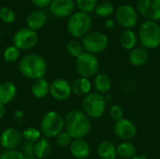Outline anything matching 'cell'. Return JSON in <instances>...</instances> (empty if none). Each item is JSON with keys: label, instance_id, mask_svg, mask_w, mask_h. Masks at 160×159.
<instances>
[{"label": "cell", "instance_id": "6da1fadb", "mask_svg": "<svg viewBox=\"0 0 160 159\" xmlns=\"http://www.w3.org/2000/svg\"><path fill=\"white\" fill-rule=\"evenodd\" d=\"M90 118L81 110H71L65 116V129L73 139H83L91 132Z\"/></svg>", "mask_w": 160, "mask_h": 159}, {"label": "cell", "instance_id": "7a4b0ae2", "mask_svg": "<svg viewBox=\"0 0 160 159\" xmlns=\"http://www.w3.org/2000/svg\"><path fill=\"white\" fill-rule=\"evenodd\" d=\"M19 70L24 78L36 81L44 78L47 72V62L39 54L28 53L20 59Z\"/></svg>", "mask_w": 160, "mask_h": 159}, {"label": "cell", "instance_id": "3957f363", "mask_svg": "<svg viewBox=\"0 0 160 159\" xmlns=\"http://www.w3.org/2000/svg\"><path fill=\"white\" fill-rule=\"evenodd\" d=\"M93 20L89 13L77 11L70 15L67 22V30L74 38H82L92 27Z\"/></svg>", "mask_w": 160, "mask_h": 159}, {"label": "cell", "instance_id": "277c9868", "mask_svg": "<svg viewBox=\"0 0 160 159\" xmlns=\"http://www.w3.org/2000/svg\"><path fill=\"white\" fill-rule=\"evenodd\" d=\"M39 129L44 138H56L65 129V117L56 111H50L42 117Z\"/></svg>", "mask_w": 160, "mask_h": 159}, {"label": "cell", "instance_id": "5b68a950", "mask_svg": "<svg viewBox=\"0 0 160 159\" xmlns=\"http://www.w3.org/2000/svg\"><path fill=\"white\" fill-rule=\"evenodd\" d=\"M142 47L151 50L160 46V24L158 22L145 21L142 23L138 34Z\"/></svg>", "mask_w": 160, "mask_h": 159}, {"label": "cell", "instance_id": "8992f818", "mask_svg": "<svg viewBox=\"0 0 160 159\" xmlns=\"http://www.w3.org/2000/svg\"><path fill=\"white\" fill-rule=\"evenodd\" d=\"M82 112L93 119H98L102 117L107 109V100L104 95H101L96 91L90 93L83 97L82 101Z\"/></svg>", "mask_w": 160, "mask_h": 159}, {"label": "cell", "instance_id": "52a82bcc", "mask_svg": "<svg viewBox=\"0 0 160 159\" xmlns=\"http://www.w3.org/2000/svg\"><path fill=\"white\" fill-rule=\"evenodd\" d=\"M99 61L97 55L84 52L75 61V68L77 73L83 78H93L98 74Z\"/></svg>", "mask_w": 160, "mask_h": 159}, {"label": "cell", "instance_id": "ba28073f", "mask_svg": "<svg viewBox=\"0 0 160 159\" xmlns=\"http://www.w3.org/2000/svg\"><path fill=\"white\" fill-rule=\"evenodd\" d=\"M82 44L84 52L97 55L103 52L108 48L109 38L105 34L101 32H89L82 37Z\"/></svg>", "mask_w": 160, "mask_h": 159}, {"label": "cell", "instance_id": "9c48e42d", "mask_svg": "<svg viewBox=\"0 0 160 159\" xmlns=\"http://www.w3.org/2000/svg\"><path fill=\"white\" fill-rule=\"evenodd\" d=\"M12 40L13 45L20 51H28L37 45L38 41V36L36 31L25 27L17 30L13 35Z\"/></svg>", "mask_w": 160, "mask_h": 159}, {"label": "cell", "instance_id": "30bf717a", "mask_svg": "<svg viewBox=\"0 0 160 159\" xmlns=\"http://www.w3.org/2000/svg\"><path fill=\"white\" fill-rule=\"evenodd\" d=\"M138 11L130 5H121L115 9V21L125 29H131L138 23Z\"/></svg>", "mask_w": 160, "mask_h": 159}, {"label": "cell", "instance_id": "8fae6325", "mask_svg": "<svg viewBox=\"0 0 160 159\" xmlns=\"http://www.w3.org/2000/svg\"><path fill=\"white\" fill-rule=\"evenodd\" d=\"M137 11L147 21H160V0H137Z\"/></svg>", "mask_w": 160, "mask_h": 159}, {"label": "cell", "instance_id": "7c38bea8", "mask_svg": "<svg viewBox=\"0 0 160 159\" xmlns=\"http://www.w3.org/2000/svg\"><path fill=\"white\" fill-rule=\"evenodd\" d=\"M71 83L63 78L54 79L50 84V95L58 101H65L72 95Z\"/></svg>", "mask_w": 160, "mask_h": 159}, {"label": "cell", "instance_id": "4fadbf2b", "mask_svg": "<svg viewBox=\"0 0 160 159\" xmlns=\"http://www.w3.org/2000/svg\"><path fill=\"white\" fill-rule=\"evenodd\" d=\"M113 132L115 136L123 142H130L136 137L138 130L132 121L127 118H122L114 123Z\"/></svg>", "mask_w": 160, "mask_h": 159}, {"label": "cell", "instance_id": "5bb4252c", "mask_svg": "<svg viewBox=\"0 0 160 159\" xmlns=\"http://www.w3.org/2000/svg\"><path fill=\"white\" fill-rule=\"evenodd\" d=\"M22 142V133L14 127L5 129L0 136V144L6 150H16Z\"/></svg>", "mask_w": 160, "mask_h": 159}, {"label": "cell", "instance_id": "9a60e30c", "mask_svg": "<svg viewBox=\"0 0 160 159\" xmlns=\"http://www.w3.org/2000/svg\"><path fill=\"white\" fill-rule=\"evenodd\" d=\"M75 7L74 0H52L50 10L57 18H66L74 13Z\"/></svg>", "mask_w": 160, "mask_h": 159}, {"label": "cell", "instance_id": "2e32d148", "mask_svg": "<svg viewBox=\"0 0 160 159\" xmlns=\"http://www.w3.org/2000/svg\"><path fill=\"white\" fill-rule=\"evenodd\" d=\"M70 154L77 159H85L90 156L91 147L84 139H74L69 145Z\"/></svg>", "mask_w": 160, "mask_h": 159}, {"label": "cell", "instance_id": "e0dca14e", "mask_svg": "<svg viewBox=\"0 0 160 159\" xmlns=\"http://www.w3.org/2000/svg\"><path fill=\"white\" fill-rule=\"evenodd\" d=\"M17 95V86L10 81L0 82V104L7 105L11 102Z\"/></svg>", "mask_w": 160, "mask_h": 159}, {"label": "cell", "instance_id": "ac0fdd59", "mask_svg": "<svg viewBox=\"0 0 160 159\" xmlns=\"http://www.w3.org/2000/svg\"><path fill=\"white\" fill-rule=\"evenodd\" d=\"M149 59V52L143 47H136L129 52L128 61L134 67L144 66Z\"/></svg>", "mask_w": 160, "mask_h": 159}, {"label": "cell", "instance_id": "d6986e66", "mask_svg": "<svg viewBox=\"0 0 160 159\" xmlns=\"http://www.w3.org/2000/svg\"><path fill=\"white\" fill-rule=\"evenodd\" d=\"M46 14L41 10H34L26 17V25L33 31L40 30L46 23Z\"/></svg>", "mask_w": 160, "mask_h": 159}, {"label": "cell", "instance_id": "ffe728a7", "mask_svg": "<svg viewBox=\"0 0 160 159\" xmlns=\"http://www.w3.org/2000/svg\"><path fill=\"white\" fill-rule=\"evenodd\" d=\"M71 87H72L73 94H75L76 96L84 97L90 93H92L93 83L91 82L90 79L80 77L71 83Z\"/></svg>", "mask_w": 160, "mask_h": 159}, {"label": "cell", "instance_id": "44dd1931", "mask_svg": "<svg viewBox=\"0 0 160 159\" xmlns=\"http://www.w3.org/2000/svg\"><path fill=\"white\" fill-rule=\"evenodd\" d=\"M97 154L101 159H116L117 146L110 141H103L98 145Z\"/></svg>", "mask_w": 160, "mask_h": 159}, {"label": "cell", "instance_id": "7402d4cb", "mask_svg": "<svg viewBox=\"0 0 160 159\" xmlns=\"http://www.w3.org/2000/svg\"><path fill=\"white\" fill-rule=\"evenodd\" d=\"M93 87L95 88L96 92L105 95L109 93L112 87V79L107 73H98L94 77Z\"/></svg>", "mask_w": 160, "mask_h": 159}, {"label": "cell", "instance_id": "603a6c76", "mask_svg": "<svg viewBox=\"0 0 160 159\" xmlns=\"http://www.w3.org/2000/svg\"><path fill=\"white\" fill-rule=\"evenodd\" d=\"M138 36L131 29H126L119 37V43L121 47L127 51H131L137 47Z\"/></svg>", "mask_w": 160, "mask_h": 159}, {"label": "cell", "instance_id": "cb8c5ba5", "mask_svg": "<svg viewBox=\"0 0 160 159\" xmlns=\"http://www.w3.org/2000/svg\"><path fill=\"white\" fill-rule=\"evenodd\" d=\"M50 84L51 82H49L45 78L34 81L31 86L32 95L37 98L45 97L48 94H50Z\"/></svg>", "mask_w": 160, "mask_h": 159}, {"label": "cell", "instance_id": "d4e9b609", "mask_svg": "<svg viewBox=\"0 0 160 159\" xmlns=\"http://www.w3.org/2000/svg\"><path fill=\"white\" fill-rule=\"evenodd\" d=\"M52 152V144L47 138H41L34 143V153L37 158L43 159L50 156Z\"/></svg>", "mask_w": 160, "mask_h": 159}, {"label": "cell", "instance_id": "484cf974", "mask_svg": "<svg viewBox=\"0 0 160 159\" xmlns=\"http://www.w3.org/2000/svg\"><path fill=\"white\" fill-rule=\"evenodd\" d=\"M117 155L123 159H131L137 156V148L130 142H123L117 146Z\"/></svg>", "mask_w": 160, "mask_h": 159}, {"label": "cell", "instance_id": "4316f807", "mask_svg": "<svg viewBox=\"0 0 160 159\" xmlns=\"http://www.w3.org/2000/svg\"><path fill=\"white\" fill-rule=\"evenodd\" d=\"M114 7L111 2H100L98 4L95 13L102 18H108L114 12Z\"/></svg>", "mask_w": 160, "mask_h": 159}, {"label": "cell", "instance_id": "83f0119b", "mask_svg": "<svg viewBox=\"0 0 160 159\" xmlns=\"http://www.w3.org/2000/svg\"><path fill=\"white\" fill-rule=\"evenodd\" d=\"M22 139L25 140V142H33V143H35L38 140H40L41 136H42L40 129H38L37 127H34L25 128L22 132Z\"/></svg>", "mask_w": 160, "mask_h": 159}, {"label": "cell", "instance_id": "f1b7e54d", "mask_svg": "<svg viewBox=\"0 0 160 159\" xmlns=\"http://www.w3.org/2000/svg\"><path fill=\"white\" fill-rule=\"evenodd\" d=\"M66 49H67L68 53L74 58H78L81 54H82L84 52L82 44L76 39L69 40L67 44Z\"/></svg>", "mask_w": 160, "mask_h": 159}, {"label": "cell", "instance_id": "f546056e", "mask_svg": "<svg viewBox=\"0 0 160 159\" xmlns=\"http://www.w3.org/2000/svg\"><path fill=\"white\" fill-rule=\"evenodd\" d=\"M3 57L4 60L8 63H15L21 59V51L14 45L8 46L5 49Z\"/></svg>", "mask_w": 160, "mask_h": 159}, {"label": "cell", "instance_id": "4dcf8cb0", "mask_svg": "<svg viewBox=\"0 0 160 159\" xmlns=\"http://www.w3.org/2000/svg\"><path fill=\"white\" fill-rule=\"evenodd\" d=\"M76 7L80 9V11L90 13L95 11L98 0H74Z\"/></svg>", "mask_w": 160, "mask_h": 159}, {"label": "cell", "instance_id": "1f68e13d", "mask_svg": "<svg viewBox=\"0 0 160 159\" xmlns=\"http://www.w3.org/2000/svg\"><path fill=\"white\" fill-rule=\"evenodd\" d=\"M0 19L5 23H12L16 20V14L10 7H2L0 8Z\"/></svg>", "mask_w": 160, "mask_h": 159}, {"label": "cell", "instance_id": "d6a6232c", "mask_svg": "<svg viewBox=\"0 0 160 159\" xmlns=\"http://www.w3.org/2000/svg\"><path fill=\"white\" fill-rule=\"evenodd\" d=\"M55 139H56L57 145L60 146V147H68V146L69 147V145L71 144L72 141L74 140L71 137V135L68 132H67L66 130L61 132Z\"/></svg>", "mask_w": 160, "mask_h": 159}, {"label": "cell", "instance_id": "836d02e7", "mask_svg": "<svg viewBox=\"0 0 160 159\" xmlns=\"http://www.w3.org/2000/svg\"><path fill=\"white\" fill-rule=\"evenodd\" d=\"M109 115L110 117L113 120V121H119L122 118H124V110L123 108L118 105V104H114L112 105L110 110H109Z\"/></svg>", "mask_w": 160, "mask_h": 159}, {"label": "cell", "instance_id": "e575fe53", "mask_svg": "<svg viewBox=\"0 0 160 159\" xmlns=\"http://www.w3.org/2000/svg\"><path fill=\"white\" fill-rule=\"evenodd\" d=\"M0 159H25L22 152L18 150H8L5 151L0 155Z\"/></svg>", "mask_w": 160, "mask_h": 159}, {"label": "cell", "instance_id": "d590c367", "mask_svg": "<svg viewBox=\"0 0 160 159\" xmlns=\"http://www.w3.org/2000/svg\"><path fill=\"white\" fill-rule=\"evenodd\" d=\"M32 3L38 7H50L52 0H31Z\"/></svg>", "mask_w": 160, "mask_h": 159}, {"label": "cell", "instance_id": "8d00e7d4", "mask_svg": "<svg viewBox=\"0 0 160 159\" xmlns=\"http://www.w3.org/2000/svg\"><path fill=\"white\" fill-rule=\"evenodd\" d=\"M104 25H105V27L107 28V29H113L114 28V26H115V22H114V20H112V19H108V20H106L105 21V23H104Z\"/></svg>", "mask_w": 160, "mask_h": 159}, {"label": "cell", "instance_id": "74e56055", "mask_svg": "<svg viewBox=\"0 0 160 159\" xmlns=\"http://www.w3.org/2000/svg\"><path fill=\"white\" fill-rule=\"evenodd\" d=\"M6 106L5 105H2V104H0V119H2L4 116H5V114H6Z\"/></svg>", "mask_w": 160, "mask_h": 159}, {"label": "cell", "instance_id": "f35d334b", "mask_svg": "<svg viewBox=\"0 0 160 159\" xmlns=\"http://www.w3.org/2000/svg\"><path fill=\"white\" fill-rule=\"evenodd\" d=\"M15 116H16V117H18V116H19V117H22V112H17L16 114H15Z\"/></svg>", "mask_w": 160, "mask_h": 159}, {"label": "cell", "instance_id": "ab89813d", "mask_svg": "<svg viewBox=\"0 0 160 159\" xmlns=\"http://www.w3.org/2000/svg\"><path fill=\"white\" fill-rule=\"evenodd\" d=\"M131 159H145V157H140V156H136L133 158Z\"/></svg>", "mask_w": 160, "mask_h": 159}, {"label": "cell", "instance_id": "60d3db41", "mask_svg": "<svg viewBox=\"0 0 160 159\" xmlns=\"http://www.w3.org/2000/svg\"><path fill=\"white\" fill-rule=\"evenodd\" d=\"M102 2H110L111 0H101Z\"/></svg>", "mask_w": 160, "mask_h": 159}, {"label": "cell", "instance_id": "b9f144b4", "mask_svg": "<svg viewBox=\"0 0 160 159\" xmlns=\"http://www.w3.org/2000/svg\"><path fill=\"white\" fill-rule=\"evenodd\" d=\"M116 159H117V158H116Z\"/></svg>", "mask_w": 160, "mask_h": 159}]
</instances>
